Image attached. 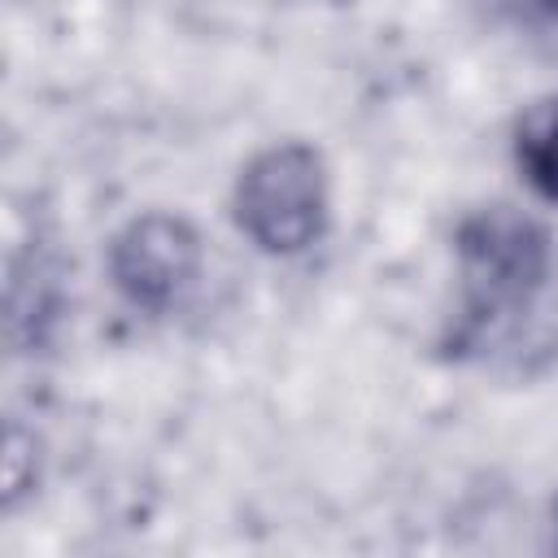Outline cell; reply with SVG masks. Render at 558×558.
Listing matches in <instances>:
<instances>
[{
  "label": "cell",
  "mask_w": 558,
  "mask_h": 558,
  "mask_svg": "<svg viewBox=\"0 0 558 558\" xmlns=\"http://www.w3.org/2000/svg\"><path fill=\"white\" fill-rule=\"evenodd\" d=\"M109 275L140 310H170L201 275V235L179 214H140L109 244Z\"/></svg>",
  "instance_id": "cell-3"
},
{
  "label": "cell",
  "mask_w": 558,
  "mask_h": 558,
  "mask_svg": "<svg viewBox=\"0 0 558 558\" xmlns=\"http://www.w3.org/2000/svg\"><path fill=\"white\" fill-rule=\"evenodd\" d=\"M501 4L527 22H558V0H501Z\"/></svg>",
  "instance_id": "cell-5"
},
{
  "label": "cell",
  "mask_w": 558,
  "mask_h": 558,
  "mask_svg": "<svg viewBox=\"0 0 558 558\" xmlns=\"http://www.w3.org/2000/svg\"><path fill=\"white\" fill-rule=\"evenodd\" d=\"M514 161L541 201L558 205V96L532 105L514 135Z\"/></svg>",
  "instance_id": "cell-4"
},
{
  "label": "cell",
  "mask_w": 558,
  "mask_h": 558,
  "mask_svg": "<svg viewBox=\"0 0 558 558\" xmlns=\"http://www.w3.org/2000/svg\"><path fill=\"white\" fill-rule=\"evenodd\" d=\"M235 222L262 253L292 257V253L310 248L327 227L323 157L296 140L262 148L240 170Z\"/></svg>",
  "instance_id": "cell-2"
},
{
  "label": "cell",
  "mask_w": 558,
  "mask_h": 558,
  "mask_svg": "<svg viewBox=\"0 0 558 558\" xmlns=\"http://www.w3.org/2000/svg\"><path fill=\"white\" fill-rule=\"evenodd\" d=\"M549 275V235L506 209H480L458 227V279H462V323L453 331L458 349H480L493 331L527 314Z\"/></svg>",
  "instance_id": "cell-1"
}]
</instances>
